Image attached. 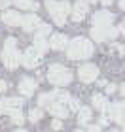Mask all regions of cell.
Listing matches in <instances>:
<instances>
[{
	"label": "cell",
	"mask_w": 125,
	"mask_h": 132,
	"mask_svg": "<svg viewBox=\"0 0 125 132\" xmlns=\"http://www.w3.org/2000/svg\"><path fill=\"white\" fill-rule=\"evenodd\" d=\"M95 47L87 38H74L70 44H67V55L70 61H83L93 55Z\"/></svg>",
	"instance_id": "1"
},
{
	"label": "cell",
	"mask_w": 125,
	"mask_h": 132,
	"mask_svg": "<svg viewBox=\"0 0 125 132\" xmlns=\"http://www.w3.org/2000/svg\"><path fill=\"white\" fill-rule=\"evenodd\" d=\"M46 8H47V13L51 15V19L55 21V25L63 27L67 23L70 15V4L67 0H46Z\"/></svg>",
	"instance_id": "2"
},
{
	"label": "cell",
	"mask_w": 125,
	"mask_h": 132,
	"mask_svg": "<svg viewBox=\"0 0 125 132\" xmlns=\"http://www.w3.org/2000/svg\"><path fill=\"white\" fill-rule=\"evenodd\" d=\"M2 62L6 68L15 70L21 64V53L17 49V40L15 38H8L4 42V49H2Z\"/></svg>",
	"instance_id": "3"
},
{
	"label": "cell",
	"mask_w": 125,
	"mask_h": 132,
	"mask_svg": "<svg viewBox=\"0 0 125 132\" xmlns=\"http://www.w3.org/2000/svg\"><path fill=\"white\" fill-rule=\"evenodd\" d=\"M47 81L51 83V85L55 87H64L68 85L70 81H72V72H70L67 66L63 64H51L49 68H47Z\"/></svg>",
	"instance_id": "4"
},
{
	"label": "cell",
	"mask_w": 125,
	"mask_h": 132,
	"mask_svg": "<svg viewBox=\"0 0 125 132\" xmlns=\"http://www.w3.org/2000/svg\"><path fill=\"white\" fill-rule=\"evenodd\" d=\"M117 28H114V27H100V25H93V28H91V38L95 40V42H104V40H114L116 36H117Z\"/></svg>",
	"instance_id": "5"
},
{
	"label": "cell",
	"mask_w": 125,
	"mask_h": 132,
	"mask_svg": "<svg viewBox=\"0 0 125 132\" xmlns=\"http://www.w3.org/2000/svg\"><path fill=\"white\" fill-rule=\"evenodd\" d=\"M40 62H42V55L34 47H28L21 55V64L25 66V68H36V66H40Z\"/></svg>",
	"instance_id": "6"
},
{
	"label": "cell",
	"mask_w": 125,
	"mask_h": 132,
	"mask_svg": "<svg viewBox=\"0 0 125 132\" xmlns=\"http://www.w3.org/2000/svg\"><path fill=\"white\" fill-rule=\"evenodd\" d=\"M78 77L83 83H91L99 77V68L95 64H82L78 70Z\"/></svg>",
	"instance_id": "7"
},
{
	"label": "cell",
	"mask_w": 125,
	"mask_h": 132,
	"mask_svg": "<svg viewBox=\"0 0 125 132\" xmlns=\"http://www.w3.org/2000/svg\"><path fill=\"white\" fill-rule=\"evenodd\" d=\"M114 19H116V15L112 13V11H108V10H99V11H95V15H93V25L110 27L112 23H114Z\"/></svg>",
	"instance_id": "8"
},
{
	"label": "cell",
	"mask_w": 125,
	"mask_h": 132,
	"mask_svg": "<svg viewBox=\"0 0 125 132\" xmlns=\"http://www.w3.org/2000/svg\"><path fill=\"white\" fill-rule=\"evenodd\" d=\"M123 102H114V104H108L104 111H108V115L112 121H116L117 125H123Z\"/></svg>",
	"instance_id": "9"
},
{
	"label": "cell",
	"mask_w": 125,
	"mask_h": 132,
	"mask_svg": "<svg viewBox=\"0 0 125 132\" xmlns=\"http://www.w3.org/2000/svg\"><path fill=\"white\" fill-rule=\"evenodd\" d=\"M17 89H19V93L23 94V96H32L34 91L38 89V83L32 79V77H23V79L19 81V85H17Z\"/></svg>",
	"instance_id": "10"
},
{
	"label": "cell",
	"mask_w": 125,
	"mask_h": 132,
	"mask_svg": "<svg viewBox=\"0 0 125 132\" xmlns=\"http://www.w3.org/2000/svg\"><path fill=\"white\" fill-rule=\"evenodd\" d=\"M70 15H72V21H76V23L85 19V15H87V2L85 0H78L72 6V10H70Z\"/></svg>",
	"instance_id": "11"
},
{
	"label": "cell",
	"mask_w": 125,
	"mask_h": 132,
	"mask_svg": "<svg viewBox=\"0 0 125 132\" xmlns=\"http://www.w3.org/2000/svg\"><path fill=\"white\" fill-rule=\"evenodd\" d=\"M23 106V100L19 96H8V98H2L0 100V113H10L11 110L15 108H21Z\"/></svg>",
	"instance_id": "12"
},
{
	"label": "cell",
	"mask_w": 125,
	"mask_h": 132,
	"mask_svg": "<svg viewBox=\"0 0 125 132\" xmlns=\"http://www.w3.org/2000/svg\"><path fill=\"white\" fill-rule=\"evenodd\" d=\"M40 23H42V21H40V17H38V15L28 13V15H25V17L21 19V27H23V30H27V32H34Z\"/></svg>",
	"instance_id": "13"
},
{
	"label": "cell",
	"mask_w": 125,
	"mask_h": 132,
	"mask_svg": "<svg viewBox=\"0 0 125 132\" xmlns=\"http://www.w3.org/2000/svg\"><path fill=\"white\" fill-rule=\"evenodd\" d=\"M21 19H23V15L19 13V11L8 10V11H4V13H2V21H4L8 27H19V25H21Z\"/></svg>",
	"instance_id": "14"
},
{
	"label": "cell",
	"mask_w": 125,
	"mask_h": 132,
	"mask_svg": "<svg viewBox=\"0 0 125 132\" xmlns=\"http://www.w3.org/2000/svg\"><path fill=\"white\" fill-rule=\"evenodd\" d=\"M67 44H68V38L64 34H53L49 38V42H47V45H49L51 49H57V51H63L64 47H67Z\"/></svg>",
	"instance_id": "15"
},
{
	"label": "cell",
	"mask_w": 125,
	"mask_h": 132,
	"mask_svg": "<svg viewBox=\"0 0 125 132\" xmlns=\"http://www.w3.org/2000/svg\"><path fill=\"white\" fill-rule=\"evenodd\" d=\"M47 110H49V113L53 117H57V119H64L68 115V110L64 108V104H61V102H51V104L47 106Z\"/></svg>",
	"instance_id": "16"
},
{
	"label": "cell",
	"mask_w": 125,
	"mask_h": 132,
	"mask_svg": "<svg viewBox=\"0 0 125 132\" xmlns=\"http://www.w3.org/2000/svg\"><path fill=\"white\" fill-rule=\"evenodd\" d=\"M76 113H78V123H80V125H87L89 121H91V108L80 106Z\"/></svg>",
	"instance_id": "17"
},
{
	"label": "cell",
	"mask_w": 125,
	"mask_h": 132,
	"mask_svg": "<svg viewBox=\"0 0 125 132\" xmlns=\"http://www.w3.org/2000/svg\"><path fill=\"white\" fill-rule=\"evenodd\" d=\"M91 102H93V106L97 108V110H100V111H104V110H106V106L110 104V102L106 100L104 94H99V93H95L93 96H91Z\"/></svg>",
	"instance_id": "18"
},
{
	"label": "cell",
	"mask_w": 125,
	"mask_h": 132,
	"mask_svg": "<svg viewBox=\"0 0 125 132\" xmlns=\"http://www.w3.org/2000/svg\"><path fill=\"white\" fill-rule=\"evenodd\" d=\"M51 98H53V102H61V104H64V102L70 98V94L64 91L63 87H57L55 91H51Z\"/></svg>",
	"instance_id": "19"
},
{
	"label": "cell",
	"mask_w": 125,
	"mask_h": 132,
	"mask_svg": "<svg viewBox=\"0 0 125 132\" xmlns=\"http://www.w3.org/2000/svg\"><path fill=\"white\" fill-rule=\"evenodd\" d=\"M8 115H10V121L13 123V125H19V127H21V125L25 123V115H23L21 108H15V110H11Z\"/></svg>",
	"instance_id": "20"
},
{
	"label": "cell",
	"mask_w": 125,
	"mask_h": 132,
	"mask_svg": "<svg viewBox=\"0 0 125 132\" xmlns=\"http://www.w3.org/2000/svg\"><path fill=\"white\" fill-rule=\"evenodd\" d=\"M32 47L40 53V55H44V53L49 49V45H47V42H46L44 36H36V38H34V45H32Z\"/></svg>",
	"instance_id": "21"
},
{
	"label": "cell",
	"mask_w": 125,
	"mask_h": 132,
	"mask_svg": "<svg viewBox=\"0 0 125 132\" xmlns=\"http://www.w3.org/2000/svg\"><path fill=\"white\" fill-rule=\"evenodd\" d=\"M15 6H19V10H38V4L34 0H11Z\"/></svg>",
	"instance_id": "22"
},
{
	"label": "cell",
	"mask_w": 125,
	"mask_h": 132,
	"mask_svg": "<svg viewBox=\"0 0 125 132\" xmlns=\"http://www.w3.org/2000/svg\"><path fill=\"white\" fill-rule=\"evenodd\" d=\"M51 102H53L51 93H44V94H40V96H38V104H40V108H47Z\"/></svg>",
	"instance_id": "23"
},
{
	"label": "cell",
	"mask_w": 125,
	"mask_h": 132,
	"mask_svg": "<svg viewBox=\"0 0 125 132\" xmlns=\"http://www.w3.org/2000/svg\"><path fill=\"white\" fill-rule=\"evenodd\" d=\"M28 119H31V123H38L42 119V110L40 108H32V110L28 111Z\"/></svg>",
	"instance_id": "24"
},
{
	"label": "cell",
	"mask_w": 125,
	"mask_h": 132,
	"mask_svg": "<svg viewBox=\"0 0 125 132\" xmlns=\"http://www.w3.org/2000/svg\"><path fill=\"white\" fill-rule=\"evenodd\" d=\"M49 32H51V27L46 25V23H40V25L36 27V36H44V38H46Z\"/></svg>",
	"instance_id": "25"
},
{
	"label": "cell",
	"mask_w": 125,
	"mask_h": 132,
	"mask_svg": "<svg viewBox=\"0 0 125 132\" xmlns=\"http://www.w3.org/2000/svg\"><path fill=\"white\" fill-rule=\"evenodd\" d=\"M67 102H68V108H67L68 111H78V108H80V100H78V98H72V96H70Z\"/></svg>",
	"instance_id": "26"
},
{
	"label": "cell",
	"mask_w": 125,
	"mask_h": 132,
	"mask_svg": "<svg viewBox=\"0 0 125 132\" xmlns=\"http://www.w3.org/2000/svg\"><path fill=\"white\" fill-rule=\"evenodd\" d=\"M61 127H63V121H61V119H53V123H51V128H53V130H59Z\"/></svg>",
	"instance_id": "27"
},
{
	"label": "cell",
	"mask_w": 125,
	"mask_h": 132,
	"mask_svg": "<svg viewBox=\"0 0 125 132\" xmlns=\"http://www.w3.org/2000/svg\"><path fill=\"white\" fill-rule=\"evenodd\" d=\"M8 81H4V79H0V93H4V91H8Z\"/></svg>",
	"instance_id": "28"
},
{
	"label": "cell",
	"mask_w": 125,
	"mask_h": 132,
	"mask_svg": "<svg viewBox=\"0 0 125 132\" xmlns=\"http://www.w3.org/2000/svg\"><path fill=\"white\" fill-rule=\"evenodd\" d=\"M116 87H117V85H114V83H110V85H106V93H108V94H112V93L116 91Z\"/></svg>",
	"instance_id": "29"
},
{
	"label": "cell",
	"mask_w": 125,
	"mask_h": 132,
	"mask_svg": "<svg viewBox=\"0 0 125 132\" xmlns=\"http://www.w3.org/2000/svg\"><path fill=\"white\" fill-rule=\"evenodd\" d=\"M10 2H11V0H0V10H6L10 6Z\"/></svg>",
	"instance_id": "30"
},
{
	"label": "cell",
	"mask_w": 125,
	"mask_h": 132,
	"mask_svg": "<svg viewBox=\"0 0 125 132\" xmlns=\"http://www.w3.org/2000/svg\"><path fill=\"white\" fill-rule=\"evenodd\" d=\"M99 2H102V4H104V6H110V4H112V2H114V0H99Z\"/></svg>",
	"instance_id": "31"
},
{
	"label": "cell",
	"mask_w": 125,
	"mask_h": 132,
	"mask_svg": "<svg viewBox=\"0 0 125 132\" xmlns=\"http://www.w3.org/2000/svg\"><path fill=\"white\" fill-rule=\"evenodd\" d=\"M17 132H28V130H25V128H19V130H17Z\"/></svg>",
	"instance_id": "32"
},
{
	"label": "cell",
	"mask_w": 125,
	"mask_h": 132,
	"mask_svg": "<svg viewBox=\"0 0 125 132\" xmlns=\"http://www.w3.org/2000/svg\"><path fill=\"white\" fill-rule=\"evenodd\" d=\"M85 2H99V0H85Z\"/></svg>",
	"instance_id": "33"
},
{
	"label": "cell",
	"mask_w": 125,
	"mask_h": 132,
	"mask_svg": "<svg viewBox=\"0 0 125 132\" xmlns=\"http://www.w3.org/2000/svg\"><path fill=\"white\" fill-rule=\"evenodd\" d=\"M74 132H85V130H80V128H78V130H74Z\"/></svg>",
	"instance_id": "34"
},
{
	"label": "cell",
	"mask_w": 125,
	"mask_h": 132,
	"mask_svg": "<svg viewBox=\"0 0 125 132\" xmlns=\"http://www.w3.org/2000/svg\"><path fill=\"white\" fill-rule=\"evenodd\" d=\"M108 132H117V130H108Z\"/></svg>",
	"instance_id": "35"
}]
</instances>
